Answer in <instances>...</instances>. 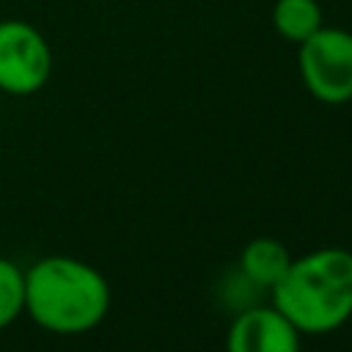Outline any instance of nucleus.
I'll return each mask as SVG.
<instances>
[{"label": "nucleus", "mask_w": 352, "mask_h": 352, "mask_svg": "<svg viewBox=\"0 0 352 352\" xmlns=\"http://www.w3.org/2000/svg\"><path fill=\"white\" fill-rule=\"evenodd\" d=\"M107 308L104 275L80 258L47 256L25 272V311L50 333H85L104 319Z\"/></svg>", "instance_id": "f257e3e1"}, {"label": "nucleus", "mask_w": 352, "mask_h": 352, "mask_svg": "<svg viewBox=\"0 0 352 352\" xmlns=\"http://www.w3.org/2000/svg\"><path fill=\"white\" fill-rule=\"evenodd\" d=\"M272 305L300 333H330L352 316V253L322 248L292 258L272 286Z\"/></svg>", "instance_id": "f03ea898"}, {"label": "nucleus", "mask_w": 352, "mask_h": 352, "mask_svg": "<svg viewBox=\"0 0 352 352\" xmlns=\"http://www.w3.org/2000/svg\"><path fill=\"white\" fill-rule=\"evenodd\" d=\"M297 66L308 94L324 104H344L352 99V33L322 25L302 44H297Z\"/></svg>", "instance_id": "7ed1b4c3"}, {"label": "nucleus", "mask_w": 352, "mask_h": 352, "mask_svg": "<svg viewBox=\"0 0 352 352\" xmlns=\"http://www.w3.org/2000/svg\"><path fill=\"white\" fill-rule=\"evenodd\" d=\"M52 74V50L38 28L22 19L0 22V91L28 96Z\"/></svg>", "instance_id": "20e7f679"}, {"label": "nucleus", "mask_w": 352, "mask_h": 352, "mask_svg": "<svg viewBox=\"0 0 352 352\" xmlns=\"http://www.w3.org/2000/svg\"><path fill=\"white\" fill-rule=\"evenodd\" d=\"M228 352H300V330L275 308L242 311L226 341Z\"/></svg>", "instance_id": "39448f33"}, {"label": "nucleus", "mask_w": 352, "mask_h": 352, "mask_svg": "<svg viewBox=\"0 0 352 352\" xmlns=\"http://www.w3.org/2000/svg\"><path fill=\"white\" fill-rule=\"evenodd\" d=\"M289 264H292L289 248H286L283 242L272 239V236H258V239L248 242L245 250H242V256H239L242 272H245L253 283L270 286V289L286 275Z\"/></svg>", "instance_id": "423d86ee"}, {"label": "nucleus", "mask_w": 352, "mask_h": 352, "mask_svg": "<svg viewBox=\"0 0 352 352\" xmlns=\"http://www.w3.org/2000/svg\"><path fill=\"white\" fill-rule=\"evenodd\" d=\"M272 25L286 41L302 44L311 33H316L324 25L322 6H319V0H275Z\"/></svg>", "instance_id": "0eeeda50"}, {"label": "nucleus", "mask_w": 352, "mask_h": 352, "mask_svg": "<svg viewBox=\"0 0 352 352\" xmlns=\"http://www.w3.org/2000/svg\"><path fill=\"white\" fill-rule=\"evenodd\" d=\"M25 311V272L0 256V330Z\"/></svg>", "instance_id": "6e6552de"}]
</instances>
